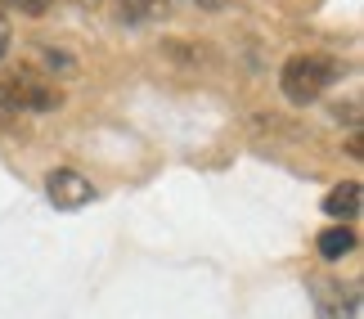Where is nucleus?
Instances as JSON below:
<instances>
[{
    "label": "nucleus",
    "instance_id": "nucleus-1",
    "mask_svg": "<svg viewBox=\"0 0 364 319\" xmlns=\"http://www.w3.org/2000/svg\"><path fill=\"white\" fill-rule=\"evenodd\" d=\"M333 81H338V63L324 59V54H292L284 63V72H279V86H284V99L288 104H315L319 94H324Z\"/></svg>",
    "mask_w": 364,
    "mask_h": 319
},
{
    "label": "nucleus",
    "instance_id": "nucleus-2",
    "mask_svg": "<svg viewBox=\"0 0 364 319\" xmlns=\"http://www.w3.org/2000/svg\"><path fill=\"white\" fill-rule=\"evenodd\" d=\"M0 108L5 113H50V108H59V90H54V81H41L32 67L0 72Z\"/></svg>",
    "mask_w": 364,
    "mask_h": 319
},
{
    "label": "nucleus",
    "instance_id": "nucleus-3",
    "mask_svg": "<svg viewBox=\"0 0 364 319\" xmlns=\"http://www.w3.org/2000/svg\"><path fill=\"white\" fill-rule=\"evenodd\" d=\"M46 198L59 207V212H77V207H86L95 198V185L81 171H68V166H59V171L46 175Z\"/></svg>",
    "mask_w": 364,
    "mask_h": 319
},
{
    "label": "nucleus",
    "instance_id": "nucleus-4",
    "mask_svg": "<svg viewBox=\"0 0 364 319\" xmlns=\"http://www.w3.org/2000/svg\"><path fill=\"white\" fill-rule=\"evenodd\" d=\"M324 212L333 216V220H355L360 216V185L355 180H346V185H338L324 198Z\"/></svg>",
    "mask_w": 364,
    "mask_h": 319
},
{
    "label": "nucleus",
    "instance_id": "nucleus-5",
    "mask_svg": "<svg viewBox=\"0 0 364 319\" xmlns=\"http://www.w3.org/2000/svg\"><path fill=\"white\" fill-rule=\"evenodd\" d=\"M351 247H355V229L351 225H333V229L319 234V256L324 261H342Z\"/></svg>",
    "mask_w": 364,
    "mask_h": 319
},
{
    "label": "nucleus",
    "instance_id": "nucleus-6",
    "mask_svg": "<svg viewBox=\"0 0 364 319\" xmlns=\"http://www.w3.org/2000/svg\"><path fill=\"white\" fill-rule=\"evenodd\" d=\"M117 9H122L126 23H144V18H153V13H166L171 0H117Z\"/></svg>",
    "mask_w": 364,
    "mask_h": 319
},
{
    "label": "nucleus",
    "instance_id": "nucleus-7",
    "mask_svg": "<svg viewBox=\"0 0 364 319\" xmlns=\"http://www.w3.org/2000/svg\"><path fill=\"white\" fill-rule=\"evenodd\" d=\"M9 45H14V27H9V13L0 9V59L9 54Z\"/></svg>",
    "mask_w": 364,
    "mask_h": 319
},
{
    "label": "nucleus",
    "instance_id": "nucleus-8",
    "mask_svg": "<svg viewBox=\"0 0 364 319\" xmlns=\"http://www.w3.org/2000/svg\"><path fill=\"white\" fill-rule=\"evenodd\" d=\"M14 5H18L23 13H32V18H41V13H46V9L54 5V0H14Z\"/></svg>",
    "mask_w": 364,
    "mask_h": 319
}]
</instances>
